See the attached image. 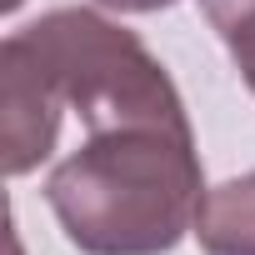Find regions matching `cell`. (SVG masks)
Listing matches in <instances>:
<instances>
[{
  "instance_id": "6da1fadb",
  "label": "cell",
  "mask_w": 255,
  "mask_h": 255,
  "mask_svg": "<svg viewBox=\"0 0 255 255\" xmlns=\"http://www.w3.org/2000/svg\"><path fill=\"white\" fill-rule=\"evenodd\" d=\"M45 200L85 255H170L205 200L195 130L155 120L90 130L50 170Z\"/></svg>"
},
{
  "instance_id": "7a4b0ae2",
  "label": "cell",
  "mask_w": 255,
  "mask_h": 255,
  "mask_svg": "<svg viewBox=\"0 0 255 255\" xmlns=\"http://www.w3.org/2000/svg\"><path fill=\"white\" fill-rule=\"evenodd\" d=\"M10 40L55 90V100L85 120V130H110V125L135 120L190 125L175 80L145 50V40L95 10H50Z\"/></svg>"
},
{
  "instance_id": "3957f363",
  "label": "cell",
  "mask_w": 255,
  "mask_h": 255,
  "mask_svg": "<svg viewBox=\"0 0 255 255\" xmlns=\"http://www.w3.org/2000/svg\"><path fill=\"white\" fill-rule=\"evenodd\" d=\"M0 140H5V175H25L35 170L60 135V115L65 105L55 100V90L40 80V70L20 55V45L5 35L0 45Z\"/></svg>"
},
{
  "instance_id": "277c9868",
  "label": "cell",
  "mask_w": 255,
  "mask_h": 255,
  "mask_svg": "<svg viewBox=\"0 0 255 255\" xmlns=\"http://www.w3.org/2000/svg\"><path fill=\"white\" fill-rule=\"evenodd\" d=\"M195 240L205 255H255V170L205 190Z\"/></svg>"
},
{
  "instance_id": "5b68a950",
  "label": "cell",
  "mask_w": 255,
  "mask_h": 255,
  "mask_svg": "<svg viewBox=\"0 0 255 255\" xmlns=\"http://www.w3.org/2000/svg\"><path fill=\"white\" fill-rule=\"evenodd\" d=\"M200 5H205V20H210V25L225 35L235 20H245V15L255 10V0H200Z\"/></svg>"
},
{
  "instance_id": "8992f818",
  "label": "cell",
  "mask_w": 255,
  "mask_h": 255,
  "mask_svg": "<svg viewBox=\"0 0 255 255\" xmlns=\"http://www.w3.org/2000/svg\"><path fill=\"white\" fill-rule=\"evenodd\" d=\"M105 10H120V15H150V10H170L175 0H100Z\"/></svg>"
}]
</instances>
